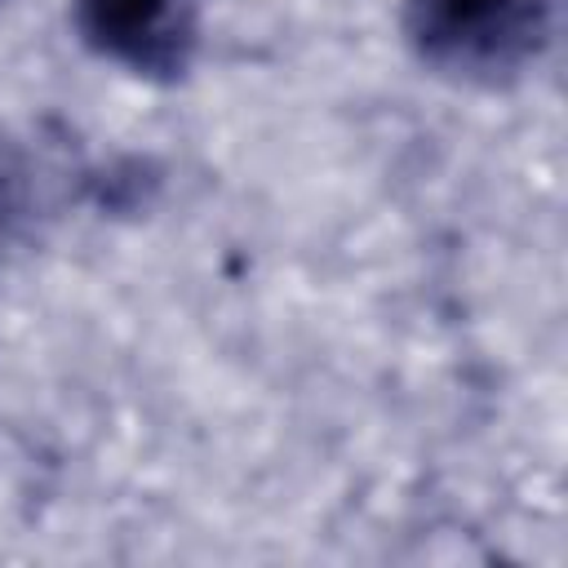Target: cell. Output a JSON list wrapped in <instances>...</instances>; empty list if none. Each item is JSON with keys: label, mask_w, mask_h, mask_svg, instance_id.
<instances>
[{"label": "cell", "mask_w": 568, "mask_h": 568, "mask_svg": "<svg viewBox=\"0 0 568 568\" xmlns=\"http://www.w3.org/2000/svg\"><path fill=\"white\" fill-rule=\"evenodd\" d=\"M559 0H404V40L422 67L501 84L528 71L555 40Z\"/></svg>", "instance_id": "6da1fadb"}, {"label": "cell", "mask_w": 568, "mask_h": 568, "mask_svg": "<svg viewBox=\"0 0 568 568\" xmlns=\"http://www.w3.org/2000/svg\"><path fill=\"white\" fill-rule=\"evenodd\" d=\"M71 22L98 58L160 84L182 80L200 49L195 0H71Z\"/></svg>", "instance_id": "7a4b0ae2"}, {"label": "cell", "mask_w": 568, "mask_h": 568, "mask_svg": "<svg viewBox=\"0 0 568 568\" xmlns=\"http://www.w3.org/2000/svg\"><path fill=\"white\" fill-rule=\"evenodd\" d=\"M75 182H89L75 169L67 138L4 133L0 138V266L40 240V226L62 209Z\"/></svg>", "instance_id": "3957f363"}]
</instances>
